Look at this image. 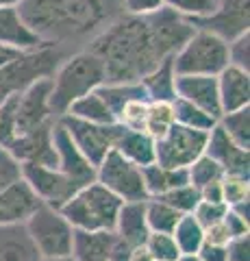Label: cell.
Masks as SVG:
<instances>
[{
	"label": "cell",
	"instance_id": "obj_25",
	"mask_svg": "<svg viewBox=\"0 0 250 261\" xmlns=\"http://www.w3.org/2000/svg\"><path fill=\"white\" fill-rule=\"evenodd\" d=\"M0 261H39L24 224L0 226Z\"/></svg>",
	"mask_w": 250,
	"mask_h": 261
},
{
	"label": "cell",
	"instance_id": "obj_29",
	"mask_svg": "<svg viewBox=\"0 0 250 261\" xmlns=\"http://www.w3.org/2000/svg\"><path fill=\"white\" fill-rule=\"evenodd\" d=\"M217 126H220L224 133H227L229 140L235 142L239 148L250 150V107L231 111V113H222L220 120H217Z\"/></svg>",
	"mask_w": 250,
	"mask_h": 261
},
{
	"label": "cell",
	"instance_id": "obj_22",
	"mask_svg": "<svg viewBox=\"0 0 250 261\" xmlns=\"http://www.w3.org/2000/svg\"><path fill=\"white\" fill-rule=\"evenodd\" d=\"M114 150L140 168H146L150 163H155V140H152L146 130H128V128L118 126Z\"/></svg>",
	"mask_w": 250,
	"mask_h": 261
},
{
	"label": "cell",
	"instance_id": "obj_34",
	"mask_svg": "<svg viewBox=\"0 0 250 261\" xmlns=\"http://www.w3.org/2000/svg\"><path fill=\"white\" fill-rule=\"evenodd\" d=\"M222 176H224L222 168L217 166L213 159H209L207 154L198 157V159L187 168V181H189L191 187H196L198 192H200V190H205L207 185L222 181Z\"/></svg>",
	"mask_w": 250,
	"mask_h": 261
},
{
	"label": "cell",
	"instance_id": "obj_6",
	"mask_svg": "<svg viewBox=\"0 0 250 261\" xmlns=\"http://www.w3.org/2000/svg\"><path fill=\"white\" fill-rule=\"evenodd\" d=\"M172 65L176 76H217L229 65L227 42L196 29L172 57Z\"/></svg>",
	"mask_w": 250,
	"mask_h": 261
},
{
	"label": "cell",
	"instance_id": "obj_51",
	"mask_svg": "<svg viewBox=\"0 0 250 261\" xmlns=\"http://www.w3.org/2000/svg\"><path fill=\"white\" fill-rule=\"evenodd\" d=\"M39 261H74L72 255H63V257H39Z\"/></svg>",
	"mask_w": 250,
	"mask_h": 261
},
{
	"label": "cell",
	"instance_id": "obj_41",
	"mask_svg": "<svg viewBox=\"0 0 250 261\" xmlns=\"http://www.w3.org/2000/svg\"><path fill=\"white\" fill-rule=\"evenodd\" d=\"M227 211L229 207L224 205V202H211V200H200L196 209L191 211V216L193 220L203 226V228H209V226H213L217 222H222L224 216H227Z\"/></svg>",
	"mask_w": 250,
	"mask_h": 261
},
{
	"label": "cell",
	"instance_id": "obj_50",
	"mask_svg": "<svg viewBox=\"0 0 250 261\" xmlns=\"http://www.w3.org/2000/svg\"><path fill=\"white\" fill-rule=\"evenodd\" d=\"M128 261H155L152 259L148 252H146V248L144 246H140V248H133V252H131V259Z\"/></svg>",
	"mask_w": 250,
	"mask_h": 261
},
{
	"label": "cell",
	"instance_id": "obj_17",
	"mask_svg": "<svg viewBox=\"0 0 250 261\" xmlns=\"http://www.w3.org/2000/svg\"><path fill=\"white\" fill-rule=\"evenodd\" d=\"M176 98L191 102L215 120L222 116L215 76H176Z\"/></svg>",
	"mask_w": 250,
	"mask_h": 261
},
{
	"label": "cell",
	"instance_id": "obj_3",
	"mask_svg": "<svg viewBox=\"0 0 250 261\" xmlns=\"http://www.w3.org/2000/svg\"><path fill=\"white\" fill-rule=\"evenodd\" d=\"M52 92H50V105L54 118H63L70 109L72 102L78 98L96 92L102 83H107L102 61L90 50H80L66 57L59 68L50 76Z\"/></svg>",
	"mask_w": 250,
	"mask_h": 261
},
{
	"label": "cell",
	"instance_id": "obj_48",
	"mask_svg": "<svg viewBox=\"0 0 250 261\" xmlns=\"http://www.w3.org/2000/svg\"><path fill=\"white\" fill-rule=\"evenodd\" d=\"M231 240V235L227 231V226H224V222H217L213 226L205 228V242L207 244H217V246H224Z\"/></svg>",
	"mask_w": 250,
	"mask_h": 261
},
{
	"label": "cell",
	"instance_id": "obj_53",
	"mask_svg": "<svg viewBox=\"0 0 250 261\" xmlns=\"http://www.w3.org/2000/svg\"><path fill=\"white\" fill-rule=\"evenodd\" d=\"M179 261H200V257L198 255H181Z\"/></svg>",
	"mask_w": 250,
	"mask_h": 261
},
{
	"label": "cell",
	"instance_id": "obj_11",
	"mask_svg": "<svg viewBox=\"0 0 250 261\" xmlns=\"http://www.w3.org/2000/svg\"><path fill=\"white\" fill-rule=\"evenodd\" d=\"M59 124L68 130L70 140L92 166H98L107 157V152L114 150L118 124H92V122H83L70 116L59 118Z\"/></svg>",
	"mask_w": 250,
	"mask_h": 261
},
{
	"label": "cell",
	"instance_id": "obj_27",
	"mask_svg": "<svg viewBox=\"0 0 250 261\" xmlns=\"http://www.w3.org/2000/svg\"><path fill=\"white\" fill-rule=\"evenodd\" d=\"M66 116L83 120V122H92V124H116L114 113L109 111L107 102L102 100V96L98 92H92L83 98H78L76 102H72Z\"/></svg>",
	"mask_w": 250,
	"mask_h": 261
},
{
	"label": "cell",
	"instance_id": "obj_44",
	"mask_svg": "<svg viewBox=\"0 0 250 261\" xmlns=\"http://www.w3.org/2000/svg\"><path fill=\"white\" fill-rule=\"evenodd\" d=\"M165 7V0H122V13L135 15V18H146L161 11Z\"/></svg>",
	"mask_w": 250,
	"mask_h": 261
},
{
	"label": "cell",
	"instance_id": "obj_49",
	"mask_svg": "<svg viewBox=\"0 0 250 261\" xmlns=\"http://www.w3.org/2000/svg\"><path fill=\"white\" fill-rule=\"evenodd\" d=\"M131 252H133V246H128L126 242H122L116 235L114 246H111V252H109V261H128L131 259Z\"/></svg>",
	"mask_w": 250,
	"mask_h": 261
},
{
	"label": "cell",
	"instance_id": "obj_30",
	"mask_svg": "<svg viewBox=\"0 0 250 261\" xmlns=\"http://www.w3.org/2000/svg\"><path fill=\"white\" fill-rule=\"evenodd\" d=\"M102 100L107 102L109 111L114 113V120L118 116V111L124 107V105L128 100H135V98H146V94H144V89L140 83H102L98 89H96ZM148 100V98H146Z\"/></svg>",
	"mask_w": 250,
	"mask_h": 261
},
{
	"label": "cell",
	"instance_id": "obj_23",
	"mask_svg": "<svg viewBox=\"0 0 250 261\" xmlns=\"http://www.w3.org/2000/svg\"><path fill=\"white\" fill-rule=\"evenodd\" d=\"M114 231H74L70 255L74 261H109Z\"/></svg>",
	"mask_w": 250,
	"mask_h": 261
},
{
	"label": "cell",
	"instance_id": "obj_26",
	"mask_svg": "<svg viewBox=\"0 0 250 261\" xmlns=\"http://www.w3.org/2000/svg\"><path fill=\"white\" fill-rule=\"evenodd\" d=\"M144 174V187H146L148 198H161L168 192L176 190L181 185H187V170H174L163 168L159 163H150V166L142 168Z\"/></svg>",
	"mask_w": 250,
	"mask_h": 261
},
{
	"label": "cell",
	"instance_id": "obj_20",
	"mask_svg": "<svg viewBox=\"0 0 250 261\" xmlns=\"http://www.w3.org/2000/svg\"><path fill=\"white\" fill-rule=\"evenodd\" d=\"M215 81H217V96H220L222 113L250 107V72L227 65L215 76Z\"/></svg>",
	"mask_w": 250,
	"mask_h": 261
},
{
	"label": "cell",
	"instance_id": "obj_12",
	"mask_svg": "<svg viewBox=\"0 0 250 261\" xmlns=\"http://www.w3.org/2000/svg\"><path fill=\"white\" fill-rule=\"evenodd\" d=\"M193 29L207 31L222 42H233L250 33V0H217L215 9L203 20L191 22Z\"/></svg>",
	"mask_w": 250,
	"mask_h": 261
},
{
	"label": "cell",
	"instance_id": "obj_4",
	"mask_svg": "<svg viewBox=\"0 0 250 261\" xmlns=\"http://www.w3.org/2000/svg\"><path fill=\"white\" fill-rule=\"evenodd\" d=\"M59 48L39 46L35 50H7L0 48V102L42 79H50L66 59Z\"/></svg>",
	"mask_w": 250,
	"mask_h": 261
},
{
	"label": "cell",
	"instance_id": "obj_10",
	"mask_svg": "<svg viewBox=\"0 0 250 261\" xmlns=\"http://www.w3.org/2000/svg\"><path fill=\"white\" fill-rule=\"evenodd\" d=\"M50 92H52L50 79H42L15 96V111H13L15 135L29 133V130L57 122L50 105Z\"/></svg>",
	"mask_w": 250,
	"mask_h": 261
},
{
	"label": "cell",
	"instance_id": "obj_16",
	"mask_svg": "<svg viewBox=\"0 0 250 261\" xmlns=\"http://www.w3.org/2000/svg\"><path fill=\"white\" fill-rule=\"evenodd\" d=\"M205 154L222 168L224 174L250 176V150L239 148L235 142L229 140L227 133L217 124L207 135Z\"/></svg>",
	"mask_w": 250,
	"mask_h": 261
},
{
	"label": "cell",
	"instance_id": "obj_5",
	"mask_svg": "<svg viewBox=\"0 0 250 261\" xmlns=\"http://www.w3.org/2000/svg\"><path fill=\"white\" fill-rule=\"evenodd\" d=\"M122 200L116 198L100 183H90L61 207V214L74 231H114Z\"/></svg>",
	"mask_w": 250,
	"mask_h": 261
},
{
	"label": "cell",
	"instance_id": "obj_2",
	"mask_svg": "<svg viewBox=\"0 0 250 261\" xmlns=\"http://www.w3.org/2000/svg\"><path fill=\"white\" fill-rule=\"evenodd\" d=\"M18 9L46 46L70 57L122 15V0H22Z\"/></svg>",
	"mask_w": 250,
	"mask_h": 261
},
{
	"label": "cell",
	"instance_id": "obj_7",
	"mask_svg": "<svg viewBox=\"0 0 250 261\" xmlns=\"http://www.w3.org/2000/svg\"><path fill=\"white\" fill-rule=\"evenodd\" d=\"M29 240L33 242L39 257H63L70 255L74 228L57 207L39 205L24 222Z\"/></svg>",
	"mask_w": 250,
	"mask_h": 261
},
{
	"label": "cell",
	"instance_id": "obj_14",
	"mask_svg": "<svg viewBox=\"0 0 250 261\" xmlns=\"http://www.w3.org/2000/svg\"><path fill=\"white\" fill-rule=\"evenodd\" d=\"M52 144L54 152H57V170L68 178V183L76 192L96 181V166H92L85 159V154L76 148L74 142L70 140L68 130L59 124V120L52 126Z\"/></svg>",
	"mask_w": 250,
	"mask_h": 261
},
{
	"label": "cell",
	"instance_id": "obj_8",
	"mask_svg": "<svg viewBox=\"0 0 250 261\" xmlns=\"http://www.w3.org/2000/svg\"><path fill=\"white\" fill-rule=\"evenodd\" d=\"M96 183H100L104 190L120 198L122 202L146 200V187H144L142 168L126 161L122 154L109 150L98 166H96Z\"/></svg>",
	"mask_w": 250,
	"mask_h": 261
},
{
	"label": "cell",
	"instance_id": "obj_24",
	"mask_svg": "<svg viewBox=\"0 0 250 261\" xmlns=\"http://www.w3.org/2000/svg\"><path fill=\"white\" fill-rule=\"evenodd\" d=\"M148 102H172L176 98V72L172 65V57L161 61L152 72L140 81Z\"/></svg>",
	"mask_w": 250,
	"mask_h": 261
},
{
	"label": "cell",
	"instance_id": "obj_38",
	"mask_svg": "<svg viewBox=\"0 0 250 261\" xmlns=\"http://www.w3.org/2000/svg\"><path fill=\"white\" fill-rule=\"evenodd\" d=\"M250 200V176H222V202L227 207H235L239 202Z\"/></svg>",
	"mask_w": 250,
	"mask_h": 261
},
{
	"label": "cell",
	"instance_id": "obj_35",
	"mask_svg": "<svg viewBox=\"0 0 250 261\" xmlns=\"http://www.w3.org/2000/svg\"><path fill=\"white\" fill-rule=\"evenodd\" d=\"M144 248L155 261H179L181 257L172 233H150L144 242Z\"/></svg>",
	"mask_w": 250,
	"mask_h": 261
},
{
	"label": "cell",
	"instance_id": "obj_1",
	"mask_svg": "<svg viewBox=\"0 0 250 261\" xmlns=\"http://www.w3.org/2000/svg\"><path fill=\"white\" fill-rule=\"evenodd\" d=\"M193 31L189 20L168 7L146 18L122 13L87 50L102 61L107 83H140L161 61L179 53Z\"/></svg>",
	"mask_w": 250,
	"mask_h": 261
},
{
	"label": "cell",
	"instance_id": "obj_39",
	"mask_svg": "<svg viewBox=\"0 0 250 261\" xmlns=\"http://www.w3.org/2000/svg\"><path fill=\"white\" fill-rule=\"evenodd\" d=\"M159 200H163L165 205H170L174 211H179L181 216H187L200 202V194H198L196 187H191L187 183V185H181V187H176V190L168 192L165 196H161Z\"/></svg>",
	"mask_w": 250,
	"mask_h": 261
},
{
	"label": "cell",
	"instance_id": "obj_13",
	"mask_svg": "<svg viewBox=\"0 0 250 261\" xmlns=\"http://www.w3.org/2000/svg\"><path fill=\"white\" fill-rule=\"evenodd\" d=\"M22 181L29 185V190L37 196V200L48 207L61 209L74 196V187L68 183L57 168L50 166H35V163H24L22 166Z\"/></svg>",
	"mask_w": 250,
	"mask_h": 261
},
{
	"label": "cell",
	"instance_id": "obj_19",
	"mask_svg": "<svg viewBox=\"0 0 250 261\" xmlns=\"http://www.w3.org/2000/svg\"><path fill=\"white\" fill-rule=\"evenodd\" d=\"M39 205L42 202L29 190V185L24 181H18L15 185L0 192V226L24 224Z\"/></svg>",
	"mask_w": 250,
	"mask_h": 261
},
{
	"label": "cell",
	"instance_id": "obj_15",
	"mask_svg": "<svg viewBox=\"0 0 250 261\" xmlns=\"http://www.w3.org/2000/svg\"><path fill=\"white\" fill-rule=\"evenodd\" d=\"M52 124L29 130V133L15 135L13 142L7 146L11 154L18 159L22 166L24 163H35V166H50L57 168V152L52 144Z\"/></svg>",
	"mask_w": 250,
	"mask_h": 261
},
{
	"label": "cell",
	"instance_id": "obj_9",
	"mask_svg": "<svg viewBox=\"0 0 250 261\" xmlns=\"http://www.w3.org/2000/svg\"><path fill=\"white\" fill-rule=\"evenodd\" d=\"M207 135L203 130H191L174 124L163 137L155 142V163L163 168L187 170L198 157L205 154Z\"/></svg>",
	"mask_w": 250,
	"mask_h": 261
},
{
	"label": "cell",
	"instance_id": "obj_40",
	"mask_svg": "<svg viewBox=\"0 0 250 261\" xmlns=\"http://www.w3.org/2000/svg\"><path fill=\"white\" fill-rule=\"evenodd\" d=\"M22 181V163L11 154L7 146H0V192Z\"/></svg>",
	"mask_w": 250,
	"mask_h": 261
},
{
	"label": "cell",
	"instance_id": "obj_42",
	"mask_svg": "<svg viewBox=\"0 0 250 261\" xmlns=\"http://www.w3.org/2000/svg\"><path fill=\"white\" fill-rule=\"evenodd\" d=\"M227 55H229V65L237 70L250 72V33L235 37L233 42L227 44Z\"/></svg>",
	"mask_w": 250,
	"mask_h": 261
},
{
	"label": "cell",
	"instance_id": "obj_36",
	"mask_svg": "<svg viewBox=\"0 0 250 261\" xmlns=\"http://www.w3.org/2000/svg\"><path fill=\"white\" fill-rule=\"evenodd\" d=\"M146 111H148V100L146 98H135L128 100L116 116V124L128 128V130H144L146 124Z\"/></svg>",
	"mask_w": 250,
	"mask_h": 261
},
{
	"label": "cell",
	"instance_id": "obj_37",
	"mask_svg": "<svg viewBox=\"0 0 250 261\" xmlns=\"http://www.w3.org/2000/svg\"><path fill=\"white\" fill-rule=\"evenodd\" d=\"M215 5H217V0H165L168 9L189 22L207 18L215 9Z\"/></svg>",
	"mask_w": 250,
	"mask_h": 261
},
{
	"label": "cell",
	"instance_id": "obj_32",
	"mask_svg": "<svg viewBox=\"0 0 250 261\" xmlns=\"http://www.w3.org/2000/svg\"><path fill=\"white\" fill-rule=\"evenodd\" d=\"M183 216L159 198L146 200V222L150 233H172Z\"/></svg>",
	"mask_w": 250,
	"mask_h": 261
},
{
	"label": "cell",
	"instance_id": "obj_52",
	"mask_svg": "<svg viewBox=\"0 0 250 261\" xmlns=\"http://www.w3.org/2000/svg\"><path fill=\"white\" fill-rule=\"evenodd\" d=\"M22 0H0V9H7V7H20Z\"/></svg>",
	"mask_w": 250,
	"mask_h": 261
},
{
	"label": "cell",
	"instance_id": "obj_33",
	"mask_svg": "<svg viewBox=\"0 0 250 261\" xmlns=\"http://www.w3.org/2000/svg\"><path fill=\"white\" fill-rule=\"evenodd\" d=\"M174 124H176V120H174L172 102H148L144 130H146L152 140L157 142L159 137H163Z\"/></svg>",
	"mask_w": 250,
	"mask_h": 261
},
{
	"label": "cell",
	"instance_id": "obj_45",
	"mask_svg": "<svg viewBox=\"0 0 250 261\" xmlns=\"http://www.w3.org/2000/svg\"><path fill=\"white\" fill-rule=\"evenodd\" d=\"M224 248H227L229 261H250V233L231 238L227 244H224Z\"/></svg>",
	"mask_w": 250,
	"mask_h": 261
},
{
	"label": "cell",
	"instance_id": "obj_21",
	"mask_svg": "<svg viewBox=\"0 0 250 261\" xmlns=\"http://www.w3.org/2000/svg\"><path fill=\"white\" fill-rule=\"evenodd\" d=\"M146 200L122 202V207L118 211V218H116L114 233L133 248L144 246V242L150 235V228L146 222Z\"/></svg>",
	"mask_w": 250,
	"mask_h": 261
},
{
	"label": "cell",
	"instance_id": "obj_46",
	"mask_svg": "<svg viewBox=\"0 0 250 261\" xmlns=\"http://www.w3.org/2000/svg\"><path fill=\"white\" fill-rule=\"evenodd\" d=\"M224 226H227V231L231 238H237V235H248L250 233V222H246V220H241L239 216H235L233 211L229 209L227 216H224Z\"/></svg>",
	"mask_w": 250,
	"mask_h": 261
},
{
	"label": "cell",
	"instance_id": "obj_31",
	"mask_svg": "<svg viewBox=\"0 0 250 261\" xmlns=\"http://www.w3.org/2000/svg\"><path fill=\"white\" fill-rule=\"evenodd\" d=\"M172 109H174L176 124H181L185 128L209 133V130L217 124V120L213 116H209L207 111L193 107V105L187 102V100H181V98H174V100H172Z\"/></svg>",
	"mask_w": 250,
	"mask_h": 261
},
{
	"label": "cell",
	"instance_id": "obj_18",
	"mask_svg": "<svg viewBox=\"0 0 250 261\" xmlns=\"http://www.w3.org/2000/svg\"><path fill=\"white\" fill-rule=\"evenodd\" d=\"M39 46L46 44L31 31L18 7L0 9V48H7V50H35Z\"/></svg>",
	"mask_w": 250,
	"mask_h": 261
},
{
	"label": "cell",
	"instance_id": "obj_28",
	"mask_svg": "<svg viewBox=\"0 0 250 261\" xmlns=\"http://www.w3.org/2000/svg\"><path fill=\"white\" fill-rule=\"evenodd\" d=\"M172 238H174L176 248H179L181 255H196L200 246L205 244V228L193 220L191 214H187L174 226Z\"/></svg>",
	"mask_w": 250,
	"mask_h": 261
},
{
	"label": "cell",
	"instance_id": "obj_47",
	"mask_svg": "<svg viewBox=\"0 0 250 261\" xmlns=\"http://www.w3.org/2000/svg\"><path fill=\"white\" fill-rule=\"evenodd\" d=\"M200 257V261H229L227 259V248L224 246H217V244H203L200 250L196 252Z\"/></svg>",
	"mask_w": 250,
	"mask_h": 261
},
{
	"label": "cell",
	"instance_id": "obj_43",
	"mask_svg": "<svg viewBox=\"0 0 250 261\" xmlns=\"http://www.w3.org/2000/svg\"><path fill=\"white\" fill-rule=\"evenodd\" d=\"M18 96V94H15ZM15 96L0 102V146H9L15 137Z\"/></svg>",
	"mask_w": 250,
	"mask_h": 261
}]
</instances>
